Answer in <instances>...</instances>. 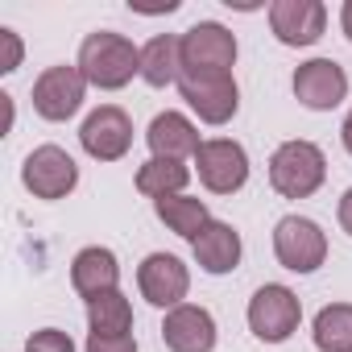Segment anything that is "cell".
I'll return each mask as SVG.
<instances>
[{
	"label": "cell",
	"instance_id": "obj_3",
	"mask_svg": "<svg viewBox=\"0 0 352 352\" xmlns=\"http://www.w3.org/2000/svg\"><path fill=\"white\" fill-rule=\"evenodd\" d=\"M179 42H183V71L187 75H232L236 38L220 21H199Z\"/></svg>",
	"mask_w": 352,
	"mask_h": 352
},
{
	"label": "cell",
	"instance_id": "obj_21",
	"mask_svg": "<svg viewBox=\"0 0 352 352\" xmlns=\"http://www.w3.org/2000/svg\"><path fill=\"white\" fill-rule=\"evenodd\" d=\"M87 323H91V336H129L133 331V307L120 290L100 294L87 302Z\"/></svg>",
	"mask_w": 352,
	"mask_h": 352
},
{
	"label": "cell",
	"instance_id": "obj_23",
	"mask_svg": "<svg viewBox=\"0 0 352 352\" xmlns=\"http://www.w3.org/2000/svg\"><path fill=\"white\" fill-rule=\"evenodd\" d=\"M25 352H75V340L58 327H42L25 340Z\"/></svg>",
	"mask_w": 352,
	"mask_h": 352
},
{
	"label": "cell",
	"instance_id": "obj_2",
	"mask_svg": "<svg viewBox=\"0 0 352 352\" xmlns=\"http://www.w3.org/2000/svg\"><path fill=\"white\" fill-rule=\"evenodd\" d=\"M327 179V157L315 141H282L270 157V183L286 199H307Z\"/></svg>",
	"mask_w": 352,
	"mask_h": 352
},
{
	"label": "cell",
	"instance_id": "obj_27",
	"mask_svg": "<svg viewBox=\"0 0 352 352\" xmlns=\"http://www.w3.org/2000/svg\"><path fill=\"white\" fill-rule=\"evenodd\" d=\"M340 25H344V38L352 42V0L344 5V13H340Z\"/></svg>",
	"mask_w": 352,
	"mask_h": 352
},
{
	"label": "cell",
	"instance_id": "obj_14",
	"mask_svg": "<svg viewBox=\"0 0 352 352\" xmlns=\"http://www.w3.org/2000/svg\"><path fill=\"white\" fill-rule=\"evenodd\" d=\"M162 340H166L170 352H212L216 348V319H212L208 307L183 302V307L166 311Z\"/></svg>",
	"mask_w": 352,
	"mask_h": 352
},
{
	"label": "cell",
	"instance_id": "obj_9",
	"mask_svg": "<svg viewBox=\"0 0 352 352\" xmlns=\"http://www.w3.org/2000/svg\"><path fill=\"white\" fill-rule=\"evenodd\" d=\"M179 91L183 100L199 112V120L208 124H228L241 108V91L232 75H179Z\"/></svg>",
	"mask_w": 352,
	"mask_h": 352
},
{
	"label": "cell",
	"instance_id": "obj_10",
	"mask_svg": "<svg viewBox=\"0 0 352 352\" xmlns=\"http://www.w3.org/2000/svg\"><path fill=\"white\" fill-rule=\"evenodd\" d=\"M137 286H141L145 302H153L162 311H174V307H183V298L191 290V274L174 253H149L137 270Z\"/></svg>",
	"mask_w": 352,
	"mask_h": 352
},
{
	"label": "cell",
	"instance_id": "obj_28",
	"mask_svg": "<svg viewBox=\"0 0 352 352\" xmlns=\"http://www.w3.org/2000/svg\"><path fill=\"white\" fill-rule=\"evenodd\" d=\"M340 137H344V149L352 153V112H348V120H344V129H340Z\"/></svg>",
	"mask_w": 352,
	"mask_h": 352
},
{
	"label": "cell",
	"instance_id": "obj_20",
	"mask_svg": "<svg viewBox=\"0 0 352 352\" xmlns=\"http://www.w3.org/2000/svg\"><path fill=\"white\" fill-rule=\"evenodd\" d=\"M153 212H157V220H162L170 232H179V236H187V241H195V236L212 224L208 204H204V199H191V195H170V199H157V204H153Z\"/></svg>",
	"mask_w": 352,
	"mask_h": 352
},
{
	"label": "cell",
	"instance_id": "obj_24",
	"mask_svg": "<svg viewBox=\"0 0 352 352\" xmlns=\"http://www.w3.org/2000/svg\"><path fill=\"white\" fill-rule=\"evenodd\" d=\"M87 352H137V340L133 336H91Z\"/></svg>",
	"mask_w": 352,
	"mask_h": 352
},
{
	"label": "cell",
	"instance_id": "obj_19",
	"mask_svg": "<svg viewBox=\"0 0 352 352\" xmlns=\"http://www.w3.org/2000/svg\"><path fill=\"white\" fill-rule=\"evenodd\" d=\"M191 183V170L183 162H166V157H149L141 170H137V191L149 195L153 204L157 199H170V195H183V187Z\"/></svg>",
	"mask_w": 352,
	"mask_h": 352
},
{
	"label": "cell",
	"instance_id": "obj_1",
	"mask_svg": "<svg viewBox=\"0 0 352 352\" xmlns=\"http://www.w3.org/2000/svg\"><path fill=\"white\" fill-rule=\"evenodd\" d=\"M83 79L100 91H120L124 83H133V75H141V50L124 38V34H112V30H100V34H87L83 46H79V63Z\"/></svg>",
	"mask_w": 352,
	"mask_h": 352
},
{
	"label": "cell",
	"instance_id": "obj_5",
	"mask_svg": "<svg viewBox=\"0 0 352 352\" xmlns=\"http://www.w3.org/2000/svg\"><path fill=\"white\" fill-rule=\"evenodd\" d=\"M195 166H199V183L212 195H236L249 183V153L241 141H228V137L204 141L195 153Z\"/></svg>",
	"mask_w": 352,
	"mask_h": 352
},
{
	"label": "cell",
	"instance_id": "obj_18",
	"mask_svg": "<svg viewBox=\"0 0 352 352\" xmlns=\"http://www.w3.org/2000/svg\"><path fill=\"white\" fill-rule=\"evenodd\" d=\"M179 75H183V42L174 34H157L141 46V79L149 87L179 83Z\"/></svg>",
	"mask_w": 352,
	"mask_h": 352
},
{
	"label": "cell",
	"instance_id": "obj_8",
	"mask_svg": "<svg viewBox=\"0 0 352 352\" xmlns=\"http://www.w3.org/2000/svg\"><path fill=\"white\" fill-rule=\"evenodd\" d=\"M83 91H87V79L79 67H46L34 83V112L42 120H71L79 108H83Z\"/></svg>",
	"mask_w": 352,
	"mask_h": 352
},
{
	"label": "cell",
	"instance_id": "obj_11",
	"mask_svg": "<svg viewBox=\"0 0 352 352\" xmlns=\"http://www.w3.org/2000/svg\"><path fill=\"white\" fill-rule=\"evenodd\" d=\"M79 141H83V149H87L96 162H116V157H124L129 145H133V120H129L124 108L104 104V108H96V112L83 120Z\"/></svg>",
	"mask_w": 352,
	"mask_h": 352
},
{
	"label": "cell",
	"instance_id": "obj_26",
	"mask_svg": "<svg viewBox=\"0 0 352 352\" xmlns=\"http://www.w3.org/2000/svg\"><path fill=\"white\" fill-rule=\"evenodd\" d=\"M340 224H344V232L352 236V187H348L344 199H340Z\"/></svg>",
	"mask_w": 352,
	"mask_h": 352
},
{
	"label": "cell",
	"instance_id": "obj_17",
	"mask_svg": "<svg viewBox=\"0 0 352 352\" xmlns=\"http://www.w3.org/2000/svg\"><path fill=\"white\" fill-rule=\"evenodd\" d=\"M191 249H195V261H199L204 274H232V270L241 265V236H236V228L224 224V220H212V224L191 241Z\"/></svg>",
	"mask_w": 352,
	"mask_h": 352
},
{
	"label": "cell",
	"instance_id": "obj_13",
	"mask_svg": "<svg viewBox=\"0 0 352 352\" xmlns=\"http://www.w3.org/2000/svg\"><path fill=\"white\" fill-rule=\"evenodd\" d=\"M327 9L319 0H278L270 9V30L282 46H315L323 38Z\"/></svg>",
	"mask_w": 352,
	"mask_h": 352
},
{
	"label": "cell",
	"instance_id": "obj_22",
	"mask_svg": "<svg viewBox=\"0 0 352 352\" xmlns=\"http://www.w3.org/2000/svg\"><path fill=\"white\" fill-rule=\"evenodd\" d=\"M319 352H352V302H331L315 315Z\"/></svg>",
	"mask_w": 352,
	"mask_h": 352
},
{
	"label": "cell",
	"instance_id": "obj_6",
	"mask_svg": "<svg viewBox=\"0 0 352 352\" xmlns=\"http://www.w3.org/2000/svg\"><path fill=\"white\" fill-rule=\"evenodd\" d=\"M274 253H278V261H282L286 270L311 274V270H319L323 257H327V236H323V228H319L315 220H307V216H282L278 228H274Z\"/></svg>",
	"mask_w": 352,
	"mask_h": 352
},
{
	"label": "cell",
	"instance_id": "obj_16",
	"mask_svg": "<svg viewBox=\"0 0 352 352\" xmlns=\"http://www.w3.org/2000/svg\"><path fill=\"white\" fill-rule=\"evenodd\" d=\"M116 282H120V265H116V253H112V249L91 245V249L75 253V261H71V286H75L87 302L100 298V294H112Z\"/></svg>",
	"mask_w": 352,
	"mask_h": 352
},
{
	"label": "cell",
	"instance_id": "obj_4",
	"mask_svg": "<svg viewBox=\"0 0 352 352\" xmlns=\"http://www.w3.org/2000/svg\"><path fill=\"white\" fill-rule=\"evenodd\" d=\"M298 319H302V302L294 290L270 282L261 286L253 298H249V327L257 340L265 344H286L294 331H298Z\"/></svg>",
	"mask_w": 352,
	"mask_h": 352
},
{
	"label": "cell",
	"instance_id": "obj_25",
	"mask_svg": "<svg viewBox=\"0 0 352 352\" xmlns=\"http://www.w3.org/2000/svg\"><path fill=\"white\" fill-rule=\"evenodd\" d=\"M0 42H5V63H0V71H17V63H21V42H17V34H13V30H0Z\"/></svg>",
	"mask_w": 352,
	"mask_h": 352
},
{
	"label": "cell",
	"instance_id": "obj_15",
	"mask_svg": "<svg viewBox=\"0 0 352 352\" xmlns=\"http://www.w3.org/2000/svg\"><path fill=\"white\" fill-rule=\"evenodd\" d=\"M145 141L153 149V157H166V162H183V157H195L199 153V129L183 116V112H157L145 129Z\"/></svg>",
	"mask_w": 352,
	"mask_h": 352
},
{
	"label": "cell",
	"instance_id": "obj_12",
	"mask_svg": "<svg viewBox=\"0 0 352 352\" xmlns=\"http://www.w3.org/2000/svg\"><path fill=\"white\" fill-rule=\"evenodd\" d=\"M294 96H298L302 108L327 112V108H336L348 96V75L331 58H311V63H302L294 71Z\"/></svg>",
	"mask_w": 352,
	"mask_h": 352
},
{
	"label": "cell",
	"instance_id": "obj_7",
	"mask_svg": "<svg viewBox=\"0 0 352 352\" xmlns=\"http://www.w3.org/2000/svg\"><path fill=\"white\" fill-rule=\"evenodd\" d=\"M21 183H25L38 199H63V195H71L75 183H79V166H75V157H71L67 149H58V145H38V149L25 157V166H21Z\"/></svg>",
	"mask_w": 352,
	"mask_h": 352
}]
</instances>
